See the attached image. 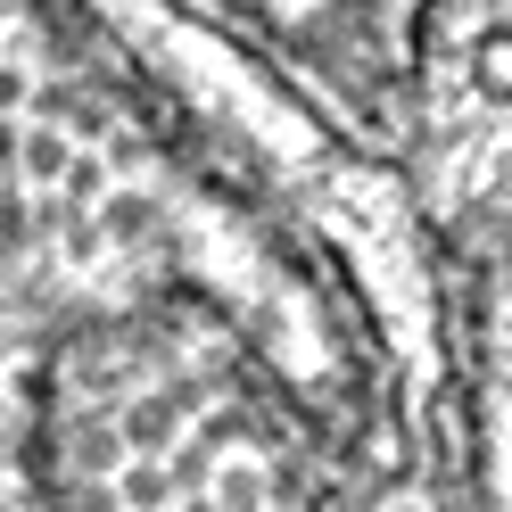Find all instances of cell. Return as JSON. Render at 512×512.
<instances>
[{
	"mask_svg": "<svg viewBox=\"0 0 512 512\" xmlns=\"http://www.w3.org/2000/svg\"><path fill=\"white\" fill-rule=\"evenodd\" d=\"M422 157L446 215L512 240V0L422 17Z\"/></svg>",
	"mask_w": 512,
	"mask_h": 512,
	"instance_id": "1",
	"label": "cell"
}]
</instances>
